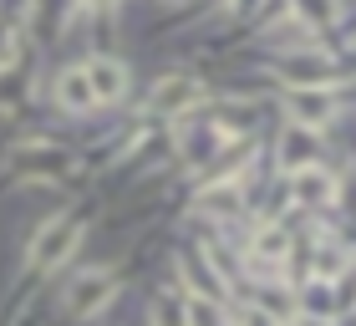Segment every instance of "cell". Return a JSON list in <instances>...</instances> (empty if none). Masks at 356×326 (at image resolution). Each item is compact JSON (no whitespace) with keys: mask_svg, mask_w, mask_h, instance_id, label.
Wrapping results in <instances>:
<instances>
[{"mask_svg":"<svg viewBox=\"0 0 356 326\" xmlns=\"http://www.w3.org/2000/svg\"><path fill=\"white\" fill-rule=\"evenodd\" d=\"M296 326H326V321H316V316H300V321H296Z\"/></svg>","mask_w":356,"mask_h":326,"instance_id":"obj_14","label":"cell"},{"mask_svg":"<svg viewBox=\"0 0 356 326\" xmlns=\"http://www.w3.org/2000/svg\"><path fill=\"white\" fill-rule=\"evenodd\" d=\"M76 240H82V219H76V215H56L36 235V244H31V265H36V270H56L61 260L76 250Z\"/></svg>","mask_w":356,"mask_h":326,"instance_id":"obj_1","label":"cell"},{"mask_svg":"<svg viewBox=\"0 0 356 326\" xmlns=\"http://www.w3.org/2000/svg\"><path fill=\"white\" fill-rule=\"evenodd\" d=\"M199 97H204V87L193 77H163L153 87V97H148V107L153 112H188V107H199Z\"/></svg>","mask_w":356,"mask_h":326,"instance_id":"obj_4","label":"cell"},{"mask_svg":"<svg viewBox=\"0 0 356 326\" xmlns=\"http://www.w3.org/2000/svg\"><path fill=\"white\" fill-rule=\"evenodd\" d=\"M82 72H87V82H92V97H97V102H118L122 87H127V67H122V61H112V56H92Z\"/></svg>","mask_w":356,"mask_h":326,"instance_id":"obj_6","label":"cell"},{"mask_svg":"<svg viewBox=\"0 0 356 326\" xmlns=\"http://www.w3.org/2000/svg\"><path fill=\"white\" fill-rule=\"evenodd\" d=\"M112 275L107 270H92V275H82V281H76L72 290H67V311L72 316H92V311H102V306L112 301Z\"/></svg>","mask_w":356,"mask_h":326,"instance_id":"obj_3","label":"cell"},{"mask_svg":"<svg viewBox=\"0 0 356 326\" xmlns=\"http://www.w3.org/2000/svg\"><path fill=\"white\" fill-rule=\"evenodd\" d=\"M245 326H270V316H260V311H245Z\"/></svg>","mask_w":356,"mask_h":326,"instance_id":"obj_13","label":"cell"},{"mask_svg":"<svg viewBox=\"0 0 356 326\" xmlns=\"http://www.w3.org/2000/svg\"><path fill=\"white\" fill-rule=\"evenodd\" d=\"M188 326H219V311H214V306H209L204 296H193L188 301V316H184Z\"/></svg>","mask_w":356,"mask_h":326,"instance_id":"obj_11","label":"cell"},{"mask_svg":"<svg viewBox=\"0 0 356 326\" xmlns=\"http://www.w3.org/2000/svg\"><path fill=\"white\" fill-rule=\"evenodd\" d=\"M285 107H290V118H296V127L321 133V123H331V112H336V92L331 87H290Z\"/></svg>","mask_w":356,"mask_h":326,"instance_id":"obj_2","label":"cell"},{"mask_svg":"<svg viewBox=\"0 0 356 326\" xmlns=\"http://www.w3.org/2000/svg\"><path fill=\"white\" fill-rule=\"evenodd\" d=\"M234 204H239V184H214L204 194V209H214V215H229Z\"/></svg>","mask_w":356,"mask_h":326,"instance_id":"obj_9","label":"cell"},{"mask_svg":"<svg viewBox=\"0 0 356 326\" xmlns=\"http://www.w3.org/2000/svg\"><path fill=\"white\" fill-rule=\"evenodd\" d=\"M290 189H296V199H300V204H316V209L336 199V178H331L326 169H321V163H316V169H300Z\"/></svg>","mask_w":356,"mask_h":326,"instance_id":"obj_7","label":"cell"},{"mask_svg":"<svg viewBox=\"0 0 356 326\" xmlns=\"http://www.w3.org/2000/svg\"><path fill=\"white\" fill-rule=\"evenodd\" d=\"M56 102L67 107V112H87V107H97L92 82H87L82 67H72V72H61V77H56Z\"/></svg>","mask_w":356,"mask_h":326,"instance_id":"obj_8","label":"cell"},{"mask_svg":"<svg viewBox=\"0 0 356 326\" xmlns=\"http://www.w3.org/2000/svg\"><path fill=\"white\" fill-rule=\"evenodd\" d=\"M254 255H260V260H280V255H285V235H280V230H260Z\"/></svg>","mask_w":356,"mask_h":326,"instance_id":"obj_10","label":"cell"},{"mask_svg":"<svg viewBox=\"0 0 356 326\" xmlns=\"http://www.w3.org/2000/svg\"><path fill=\"white\" fill-rule=\"evenodd\" d=\"M153 321H158V326H184V311L168 306V301H158V306H153Z\"/></svg>","mask_w":356,"mask_h":326,"instance_id":"obj_12","label":"cell"},{"mask_svg":"<svg viewBox=\"0 0 356 326\" xmlns=\"http://www.w3.org/2000/svg\"><path fill=\"white\" fill-rule=\"evenodd\" d=\"M275 153H280V163H285L290 173H300V169H316L321 143H316L311 127H296V123H290L285 133H280V148H275Z\"/></svg>","mask_w":356,"mask_h":326,"instance_id":"obj_5","label":"cell"}]
</instances>
